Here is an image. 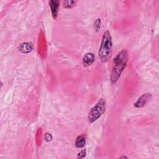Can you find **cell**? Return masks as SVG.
<instances>
[{
	"label": "cell",
	"instance_id": "6da1fadb",
	"mask_svg": "<svg viewBox=\"0 0 159 159\" xmlns=\"http://www.w3.org/2000/svg\"><path fill=\"white\" fill-rule=\"evenodd\" d=\"M129 54L126 49H123L119 52L113 60V66L111 73L110 80L112 84L118 82L119 79L127 66L128 62Z\"/></svg>",
	"mask_w": 159,
	"mask_h": 159
},
{
	"label": "cell",
	"instance_id": "7a4b0ae2",
	"mask_svg": "<svg viewBox=\"0 0 159 159\" xmlns=\"http://www.w3.org/2000/svg\"><path fill=\"white\" fill-rule=\"evenodd\" d=\"M112 41L109 31H106L104 32L102 37L100 47L98 51V57L101 62H106L112 54Z\"/></svg>",
	"mask_w": 159,
	"mask_h": 159
},
{
	"label": "cell",
	"instance_id": "3957f363",
	"mask_svg": "<svg viewBox=\"0 0 159 159\" xmlns=\"http://www.w3.org/2000/svg\"><path fill=\"white\" fill-rule=\"evenodd\" d=\"M106 109V101L103 98H101L96 104L91 109L88 113V121L89 123H93L96 121L104 114Z\"/></svg>",
	"mask_w": 159,
	"mask_h": 159
},
{
	"label": "cell",
	"instance_id": "277c9868",
	"mask_svg": "<svg viewBox=\"0 0 159 159\" xmlns=\"http://www.w3.org/2000/svg\"><path fill=\"white\" fill-rule=\"evenodd\" d=\"M151 98L152 95L151 93H145L138 98L137 101L134 103V106L136 108H143L147 103H148V101L151 99Z\"/></svg>",
	"mask_w": 159,
	"mask_h": 159
},
{
	"label": "cell",
	"instance_id": "5b68a950",
	"mask_svg": "<svg viewBox=\"0 0 159 159\" xmlns=\"http://www.w3.org/2000/svg\"><path fill=\"white\" fill-rule=\"evenodd\" d=\"M60 2L58 0H52L49 2V5L51 9V12L52 15V17L54 19H55L58 15V11L59 8Z\"/></svg>",
	"mask_w": 159,
	"mask_h": 159
},
{
	"label": "cell",
	"instance_id": "8992f818",
	"mask_svg": "<svg viewBox=\"0 0 159 159\" xmlns=\"http://www.w3.org/2000/svg\"><path fill=\"white\" fill-rule=\"evenodd\" d=\"M95 55L92 53H87L85 55L83 58V63L84 67H89L92 65L95 62Z\"/></svg>",
	"mask_w": 159,
	"mask_h": 159
},
{
	"label": "cell",
	"instance_id": "52a82bcc",
	"mask_svg": "<svg viewBox=\"0 0 159 159\" xmlns=\"http://www.w3.org/2000/svg\"><path fill=\"white\" fill-rule=\"evenodd\" d=\"M33 49V45L31 43L26 42L21 45L19 47V50L22 53H29L32 51Z\"/></svg>",
	"mask_w": 159,
	"mask_h": 159
},
{
	"label": "cell",
	"instance_id": "ba28073f",
	"mask_svg": "<svg viewBox=\"0 0 159 159\" xmlns=\"http://www.w3.org/2000/svg\"><path fill=\"white\" fill-rule=\"evenodd\" d=\"M86 144V138L83 135H79L75 141V146L77 148H83Z\"/></svg>",
	"mask_w": 159,
	"mask_h": 159
},
{
	"label": "cell",
	"instance_id": "9c48e42d",
	"mask_svg": "<svg viewBox=\"0 0 159 159\" xmlns=\"http://www.w3.org/2000/svg\"><path fill=\"white\" fill-rule=\"evenodd\" d=\"M76 2L75 1H65L63 2V7L65 8H71L75 6Z\"/></svg>",
	"mask_w": 159,
	"mask_h": 159
},
{
	"label": "cell",
	"instance_id": "30bf717a",
	"mask_svg": "<svg viewBox=\"0 0 159 159\" xmlns=\"http://www.w3.org/2000/svg\"><path fill=\"white\" fill-rule=\"evenodd\" d=\"M86 150H83L82 151H81L80 152H79L77 156V158H83L86 157Z\"/></svg>",
	"mask_w": 159,
	"mask_h": 159
},
{
	"label": "cell",
	"instance_id": "8fae6325",
	"mask_svg": "<svg viewBox=\"0 0 159 159\" xmlns=\"http://www.w3.org/2000/svg\"><path fill=\"white\" fill-rule=\"evenodd\" d=\"M44 138H45V140L47 142H49V141H50L52 139V135L50 133H49V132H47L46 134H45Z\"/></svg>",
	"mask_w": 159,
	"mask_h": 159
},
{
	"label": "cell",
	"instance_id": "7c38bea8",
	"mask_svg": "<svg viewBox=\"0 0 159 159\" xmlns=\"http://www.w3.org/2000/svg\"><path fill=\"white\" fill-rule=\"evenodd\" d=\"M100 24H101V20L99 19H98L95 22V29L96 31H98L100 29Z\"/></svg>",
	"mask_w": 159,
	"mask_h": 159
},
{
	"label": "cell",
	"instance_id": "4fadbf2b",
	"mask_svg": "<svg viewBox=\"0 0 159 159\" xmlns=\"http://www.w3.org/2000/svg\"><path fill=\"white\" fill-rule=\"evenodd\" d=\"M121 158H127V157H125V156H124V157H121Z\"/></svg>",
	"mask_w": 159,
	"mask_h": 159
}]
</instances>
